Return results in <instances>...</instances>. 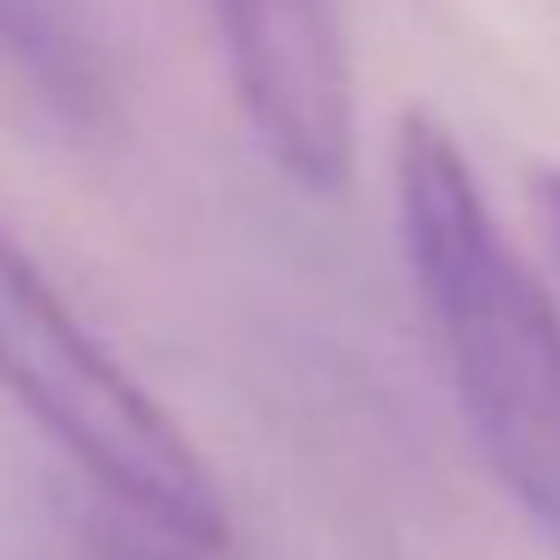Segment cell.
I'll list each match as a JSON object with an SVG mask.
<instances>
[{"label": "cell", "mask_w": 560, "mask_h": 560, "mask_svg": "<svg viewBox=\"0 0 560 560\" xmlns=\"http://www.w3.org/2000/svg\"><path fill=\"white\" fill-rule=\"evenodd\" d=\"M536 211H542V230H548V242H555V254H560V170L536 175Z\"/></svg>", "instance_id": "4"}, {"label": "cell", "mask_w": 560, "mask_h": 560, "mask_svg": "<svg viewBox=\"0 0 560 560\" xmlns=\"http://www.w3.org/2000/svg\"><path fill=\"white\" fill-rule=\"evenodd\" d=\"M206 13L271 170L314 199H338L355 175L343 0H206Z\"/></svg>", "instance_id": "3"}, {"label": "cell", "mask_w": 560, "mask_h": 560, "mask_svg": "<svg viewBox=\"0 0 560 560\" xmlns=\"http://www.w3.org/2000/svg\"><path fill=\"white\" fill-rule=\"evenodd\" d=\"M0 392L139 518L194 548L223 542L230 512L194 440L91 338L85 319L49 290V278L19 254L7 230H0Z\"/></svg>", "instance_id": "2"}, {"label": "cell", "mask_w": 560, "mask_h": 560, "mask_svg": "<svg viewBox=\"0 0 560 560\" xmlns=\"http://www.w3.org/2000/svg\"><path fill=\"white\" fill-rule=\"evenodd\" d=\"M392 194L422 314L458 410L506 494L560 548V314L506 242L458 139L410 109L392 133Z\"/></svg>", "instance_id": "1"}]
</instances>
